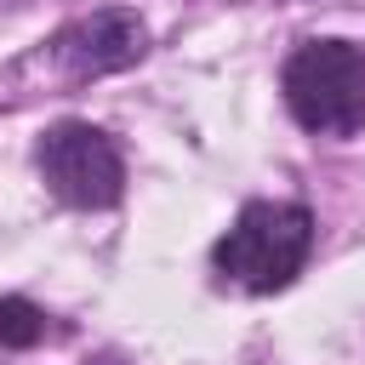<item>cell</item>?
<instances>
[{
	"label": "cell",
	"mask_w": 365,
	"mask_h": 365,
	"mask_svg": "<svg viewBox=\"0 0 365 365\" xmlns=\"http://www.w3.org/2000/svg\"><path fill=\"white\" fill-rule=\"evenodd\" d=\"M40 171H46V182H51V194L68 200V205H80V211H103V205H114L120 188H125V160H120V148L108 143V131L86 125V120H63V125L46 131V143H40Z\"/></svg>",
	"instance_id": "3957f363"
},
{
	"label": "cell",
	"mask_w": 365,
	"mask_h": 365,
	"mask_svg": "<svg viewBox=\"0 0 365 365\" xmlns=\"http://www.w3.org/2000/svg\"><path fill=\"white\" fill-rule=\"evenodd\" d=\"M46 336V314L29 297H0V348H34Z\"/></svg>",
	"instance_id": "5b68a950"
},
{
	"label": "cell",
	"mask_w": 365,
	"mask_h": 365,
	"mask_svg": "<svg viewBox=\"0 0 365 365\" xmlns=\"http://www.w3.org/2000/svg\"><path fill=\"white\" fill-rule=\"evenodd\" d=\"M148 51V23L125 6H108V11H91L80 23H68L57 40H51V57L68 80H103V74H120L131 68L137 57Z\"/></svg>",
	"instance_id": "277c9868"
},
{
	"label": "cell",
	"mask_w": 365,
	"mask_h": 365,
	"mask_svg": "<svg viewBox=\"0 0 365 365\" xmlns=\"http://www.w3.org/2000/svg\"><path fill=\"white\" fill-rule=\"evenodd\" d=\"M308 251H314V217L302 205H285V200H257L228 222V234L217 240L211 262L240 291L262 297V291L291 285L302 274Z\"/></svg>",
	"instance_id": "6da1fadb"
},
{
	"label": "cell",
	"mask_w": 365,
	"mask_h": 365,
	"mask_svg": "<svg viewBox=\"0 0 365 365\" xmlns=\"http://www.w3.org/2000/svg\"><path fill=\"white\" fill-rule=\"evenodd\" d=\"M285 108L319 137H348L365 125V51L348 40H308L285 57Z\"/></svg>",
	"instance_id": "7a4b0ae2"
}]
</instances>
